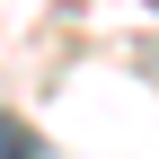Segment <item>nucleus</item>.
<instances>
[{
    "mask_svg": "<svg viewBox=\"0 0 159 159\" xmlns=\"http://www.w3.org/2000/svg\"><path fill=\"white\" fill-rule=\"evenodd\" d=\"M0 159H44V142H35L18 115H0Z\"/></svg>",
    "mask_w": 159,
    "mask_h": 159,
    "instance_id": "obj_1",
    "label": "nucleus"
},
{
    "mask_svg": "<svg viewBox=\"0 0 159 159\" xmlns=\"http://www.w3.org/2000/svg\"><path fill=\"white\" fill-rule=\"evenodd\" d=\"M142 80H150V89H159V35H150V44H142Z\"/></svg>",
    "mask_w": 159,
    "mask_h": 159,
    "instance_id": "obj_2",
    "label": "nucleus"
}]
</instances>
